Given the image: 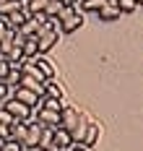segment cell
<instances>
[{
    "instance_id": "ffe728a7",
    "label": "cell",
    "mask_w": 143,
    "mask_h": 151,
    "mask_svg": "<svg viewBox=\"0 0 143 151\" xmlns=\"http://www.w3.org/2000/svg\"><path fill=\"white\" fill-rule=\"evenodd\" d=\"M13 120H16V117H13V115H11L5 107H0V122H3V125H11Z\"/></svg>"
},
{
    "instance_id": "44dd1931",
    "label": "cell",
    "mask_w": 143,
    "mask_h": 151,
    "mask_svg": "<svg viewBox=\"0 0 143 151\" xmlns=\"http://www.w3.org/2000/svg\"><path fill=\"white\" fill-rule=\"evenodd\" d=\"M70 151H91V149H89V146H83V143H76Z\"/></svg>"
},
{
    "instance_id": "3957f363",
    "label": "cell",
    "mask_w": 143,
    "mask_h": 151,
    "mask_svg": "<svg viewBox=\"0 0 143 151\" xmlns=\"http://www.w3.org/2000/svg\"><path fill=\"white\" fill-rule=\"evenodd\" d=\"M5 109L16 117V120H29V117H34V109L29 104H24V102H18L16 96H11V99H5Z\"/></svg>"
},
{
    "instance_id": "5b68a950",
    "label": "cell",
    "mask_w": 143,
    "mask_h": 151,
    "mask_svg": "<svg viewBox=\"0 0 143 151\" xmlns=\"http://www.w3.org/2000/svg\"><path fill=\"white\" fill-rule=\"evenodd\" d=\"M34 117L42 122L44 128H57V125H60V112H57V109H47V107H42V109H36Z\"/></svg>"
},
{
    "instance_id": "9c48e42d",
    "label": "cell",
    "mask_w": 143,
    "mask_h": 151,
    "mask_svg": "<svg viewBox=\"0 0 143 151\" xmlns=\"http://www.w3.org/2000/svg\"><path fill=\"white\" fill-rule=\"evenodd\" d=\"M26 18H29V11H26L24 5H21V8H16L13 13H8V16H5V21H8V26H11V29H18V26H21Z\"/></svg>"
},
{
    "instance_id": "4fadbf2b",
    "label": "cell",
    "mask_w": 143,
    "mask_h": 151,
    "mask_svg": "<svg viewBox=\"0 0 143 151\" xmlns=\"http://www.w3.org/2000/svg\"><path fill=\"white\" fill-rule=\"evenodd\" d=\"M47 3H49V0H24V8L29 11V16H31V13H44Z\"/></svg>"
},
{
    "instance_id": "8992f818",
    "label": "cell",
    "mask_w": 143,
    "mask_h": 151,
    "mask_svg": "<svg viewBox=\"0 0 143 151\" xmlns=\"http://www.w3.org/2000/svg\"><path fill=\"white\" fill-rule=\"evenodd\" d=\"M99 136H102V125L99 122H94V120H89V125H86V133H83V146H94V143H99Z\"/></svg>"
},
{
    "instance_id": "ba28073f",
    "label": "cell",
    "mask_w": 143,
    "mask_h": 151,
    "mask_svg": "<svg viewBox=\"0 0 143 151\" xmlns=\"http://www.w3.org/2000/svg\"><path fill=\"white\" fill-rule=\"evenodd\" d=\"M31 60L36 63V68L44 73V78H55V65H52V60H49L47 55H34Z\"/></svg>"
},
{
    "instance_id": "52a82bcc",
    "label": "cell",
    "mask_w": 143,
    "mask_h": 151,
    "mask_svg": "<svg viewBox=\"0 0 143 151\" xmlns=\"http://www.w3.org/2000/svg\"><path fill=\"white\" fill-rule=\"evenodd\" d=\"M99 16V21H120V8H117V3H109V5H104V8H99L96 11Z\"/></svg>"
},
{
    "instance_id": "5bb4252c",
    "label": "cell",
    "mask_w": 143,
    "mask_h": 151,
    "mask_svg": "<svg viewBox=\"0 0 143 151\" xmlns=\"http://www.w3.org/2000/svg\"><path fill=\"white\" fill-rule=\"evenodd\" d=\"M21 50H24V58H34L36 55V37H26Z\"/></svg>"
},
{
    "instance_id": "8fae6325",
    "label": "cell",
    "mask_w": 143,
    "mask_h": 151,
    "mask_svg": "<svg viewBox=\"0 0 143 151\" xmlns=\"http://www.w3.org/2000/svg\"><path fill=\"white\" fill-rule=\"evenodd\" d=\"M44 94L52 96V99H65V89L55 81V78H47V81H44Z\"/></svg>"
},
{
    "instance_id": "7c38bea8",
    "label": "cell",
    "mask_w": 143,
    "mask_h": 151,
    "mask_svg": "<svg viewBox=\"0 0 143 151\" xmlns=\"http://www.w3.org/2000/svg\"><path fill=\"white\" fill-rule=\"evenodd\" d=\"M52 130H55V128H44V125H42V133H39V141H36V146H39V149H52Z\"/></svg>"
},
{
    "instance_id": "277c9868",
    "label": "cell",
    "mask_w": 143,
    "mask_h": 151,
    "mask_svg": "<svg viewBox=\"0 0 143 151\" xmlns=\"http://www.w3.org/2000/svg\"><path fill=\"white\" fill-rule=\"evenodd\" d=\"M81 115H83V112H78L73 104H63V109H60V125L68 128V130H73V128L78 125Z\"/></svg>"
},
{
    "instance_id": "ac0fdd59",
    "label": "cell",
    "mask_w": 143,
    "mask_h": 151,
    "mask_svg": "<svg viewBox=\"0 0 143 151\" xmlns=\"http://www.w3.org/2000/svg\"><path fill=\"white\" fill-rule=\"evenodd\" d=\"M117 8H120L122 16H127V13H133V11L138 8V3H135V0H117Z\"/></svg>"
},
{
    "instance_id": "d6986e66",
    "label": "cell",
    "mask_w": 143,
    "mask_h": 151,
    "mask_svg": "<svg viewBox=\"0 0 143 151\" xmlns=\"http://www.w3.org/2000/svg\"><path fill=\"white\" fill-rule=\"evenodd\" d=\"M21 149H24V143H18L16 138H11V136L5 138L3 146H0V151H21Z\"/></svg>"
},
{
    "instance_id": "6da1fadb",
    "label": "cell",
    "mask_w": 143,
    "mask_h": 151,
    "mask_svg": "<svg viewBox=\"0 0 143 151\" xmlns=\"http://www.w3.org/2000/svg\"><path fill=\"white\" fill-rule=\"evenodd\" d=\"M57 21H60V31H63V34H73V31H78L81 26H83L86 13H83V11H78V8H73L68 16L57 18Z\"/></svg>"
},
{
    "instance_id": "cb8c5ba5",
    "label": "cell",
    "mask_w": 143,
    "mask_h": 151,
    "mask_svg": "<svg viewBox=\"0 0 143 151\" xmlns=\"http://www.w3.org/2000/svg\"><path fill=\"white\" fill-rule=\"evenodd\" d=\"M0 107H3V102H0Z\"/></svg>"
},
{
    "instance_id": "30bf717a",
    "label": "cell",
    "mask_w": 143,
    "mask_h": 151,
    "mask_svg": "<svg viewBox=\"0 0 143 151\" xmlns=\"http://www.w3.org/2000/svg\"><path fill=\"white\" fill-rule=\"evenodd\" d=\"M18 86L34 91V94H44V81H36V78H31V76H26V73H21V83Z\"/></svg>"
},
{
    "instance_id": "7a4b0ae2",
    "label": "cell",
    "mask_w": 143,
    "mask_h": 151,
    "mask_svg": "<svg viewBox=\"0 0 143 151\" xmlns=\"http://www.w3.org/2000/svg\"><path fill=\"white\" fill-rule=\"evenodd\" d=\"M52 146H55L57 151H70L73 146H76V141H73V136H70L68 128L57 125V128L52 130Z\"/></svg>"
},
{
    "instance_id": "d4e9b609",
    "label": "cell",
    "mask_w": 143,
    "mask_h": 151,
    "mask_svg": "<svg viewBox=\"0 0 143 151\" xmlns=\"http://www.w3.org/2000/svg\"><path fill=\"white\" fill-rule=\"evenodd\" d=\"M135 3H138V0H135Z\"/></svg>"
},
{
    "instance_id": "7402d4cb",
    "label": "cell",
    "mask_w": 143,
    "mask_h": 151,
    "mask_svg": "<svg viewBox=\"0 0 143 151\" xmlns=\"http://www.w3.org/2000/svg\"><path fill=\"white\" fill-rule=\"evenodd\" d=\"M60 3H63V5H76L78 0H60Z\"/></svg>"
},
{
    "instance_id": "e0dca14e",
    "label": "cell",
    "mask_w": 143,
    "mask_h": 151,
    "mask_svg": "<svg viewBox=\"0 0 143 151\" xmlns=\"http://www.w3.org/2000/svg\"><path fill=\"white\" fill-rule=\"evenodd\" d=\"M60 11H63V3H60V0H49L47 8H44V16H47V18H57Z\"/></svg>"
},
{
    "instance_id": "2e32d148",
    "label": "cell",
    "mask_w": 143,
    "mask_h": 151,
    "mask_svg": "<svg viewBox=\"0 0 143 151\" xmlns=\"http://www.w3.org/2000/svg\"><path fill=\"white\" fill-rule=\"evenodd\" d=\"M8 86H13V89H18V83H21V70L18 68H11L8 73H5V78H3Z\"/></svg>"
},
{
    "instance_id": "603a6c76",
    "label": "cell",
    "mask_w": 143,
    "mask_h": 151,
    "mask_svg": "<svg viewBox=\"0 0 143 151\" xmlns=\"http://www.w3.org/2000/svg\"><path fill=\"white\" fill-rule=\"evenodd\" d=\"M138 5H143V0H138Z\"/></svg>"
},
{
    "instance_id": "9a60e30c",
    "label": "cell",
    "mask_w": 143,
    "mask_h": 151,
    "mask_svg": "<svg viewBox=\"0 0 143 151\" xmlns=\"http://www.w3.org/2000/svg\"><path fill=\"white\" fill-rule=\"evenodd\" d=\"M24 3L21 0H0V16H8V13H13L16 8H21Z\"/></svg>"
},
{
    "instance_id": "484cf974",
    "label": "cell",
    "mask_w": 143,
    "mask_h": 151,
    "mask_svg": "<svg viewBox=\"0 0 143 151\" xmlns=\"http://www.w3.org/2000/svg\"><path fill=\"white\" fill-rule=\"evenodd\" d=\"M21 3H24V0H21Z\"/></svg>"
}]
</instances>
